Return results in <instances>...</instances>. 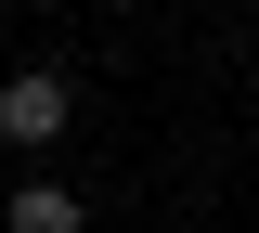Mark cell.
<instances>
[{
    "instance_id": "cell-3",
    "label": "cell",
    "mask_w": 259,
    "mask_h": 233,
    "mask_svg": "<svg viewBox=\"0 0 259 233\" xmlns=\"http://www.w3.org/2000/svg\"><path fill=\"white\" fill-rule=\"evenodd\" d=\"M0 168H13V156H0ZM0 195H13V181H0Z\"/></svg>"
},
{
    "instance_id": "cell-1",
    "label": "cell",
    "mask_w": 259,
    "mask_h": 233,
    "mask_svg": "<svg viewBox=\"0 0 259 233\" xmlns=\"http://www.w3.org/2000/svg\"><path fill=\"white\" fill-rule=\"evenodd\" d=\"M65 130H78L65 65H13V78H0V156H52Z\"/></svg>"
},
{
    "instance_id": "cell-2",
    "label": "cell",
    "mask_w": 259,
    "mask_h": 233,
    "mask_svg": "<svg viewBox=\"0 0 259 233\" xmlns=\"http://www.w3.org/2000/svg\"><path fill=\"white\" fill-rule=\"evenodd\" d=\"M0 220H13V233H91V207L65 195V181H13V195H0Z\"/></svg>"
}]
</instances>
